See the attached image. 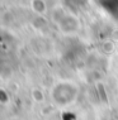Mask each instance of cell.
<instances>
[{"label": "cell", "mask_w": 118, "mask_h": 120, "mask_svg": "<svg viewBox=\"0 0 118 120\" xmlns=\"http://www.w3.org/2000/svg\"><path fill=\"white\" fill-rule=\"evenodd\" d=\"M97 3L110 17L118 19V0H97Z\"/></svg>", "instance_id": "cell-2"}, {"label": "cell", "mask_w": 118, "mask_h": 120, "mask_svg": "<svg viewBox=\"0 0 118 120\" xmlns=\"http://www.w3.org/2000/svg\"><path fill=\"white\" fill-rule=\"evenodd\" d=\"M77 95V89L74 83L71 82H60L52 90V96H53L55 102L58 105H69L75 100Z\"/></svg>", "instance_id": "cell-1"}]
</instances>
